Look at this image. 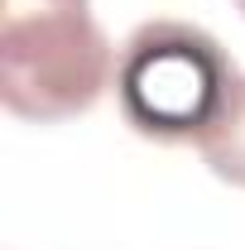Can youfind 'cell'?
<instances>
[{
  "label": "cell",
  "instance_id": "6da1fadb",
  "mask_svg": "<svg viewBox=\"0 0 245 250\" xmlns=\"http://www.w3.org/2000/svg\"><path fill=\"white\" fill-rule=\"evenodd\" d=\"M116 82L111 39L92 0H5L0 10V101L10 116L58 125L92 111Z\"/></svg>",
  "mask_w": 245,
  "mask_h": 250
},
{
  "label": "cell",
  "instance_id": "7a4b0ae2",
  "mask_svg": "<svg viewBox=\"0 0 245 250\" xmlns=\"http://www.w3.org/2000/svg\"><path fill=\"white\" fill-rule=\"evenodd\" d=\"M236 62L187 20H149L116 58V101L135 135L159 145H197L236 87Z\"/></svg>",
  "mask_w": 245,
  "mask_h": 250
},
{
  "label": "cell",
  "instance_id": "3957f363",
  "mask_svg": "<svg viewBox=\"0 0 245 250\" xmlns=\"http://www.w3.org/2000/svg\"><path fill=\"white\" fill-rule=\"evenodd\" d=\"M197 154L216 178H226L231 188H245V77H236L221 116L197 140Z\"/></svg>",
  "mask_w": 245,
  "mask_h": 250
},
{
  "label": "cell",
  "instance_id": "277c9868",
  "mask_svg": "<svg viewBox=\"0 0 245 250\" xmlns=\"http://www.w3.org/2000/svg\"><path fill=\"white\" fill-rule=\"evenodd\" d=\"M231 5H236V10H241V15H245V0H231Z\"/></svg>",
  "mask_w": 245,
  "mask_h": 250
}]
</instances>
